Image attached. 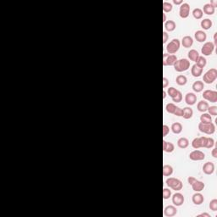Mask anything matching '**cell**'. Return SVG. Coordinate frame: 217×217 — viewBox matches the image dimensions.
<instances>
[{
    "label": "cell",
    "mask_w": 217,
    "mask_h": 217,
    "mask_svg": "<svg viewBox=\"0 0 217 217\" xmlns=\"http://www.w3.org/2000/svg\"><path fill=\"white\" fill-rule=\"evenodd\" d=\"M174 69L177 72H183L187 70L190 68V61L187 59H177L176 62L174 64Z\"/></svg>",
    "instance_id": "6da1fadb"
},
{
    "label": "cell",
    "mask_w": 217,
    "mask_h": 217,
    "mask_svg": "<svg viewBox=\"0 0 217 217\" xmlns=\"http://www.w3.org/2000/svg\"><path fill=\"white\" fill-rule=\"evenodd\" d=\"M166 183L170 188H171L175 191H180L183 187V184H182V181L177 178H175V177L167 178L166 181Z\"/></svg>",
    "instance_id": "7a4b0ae2"
},
{
    "label": "cell",
    "mask_w": 217,
    "mask_h": 217,
    "mask_svg": "<svg viewBox=\"0 0 217 217\" xmlns=\"http://www.w3.org/2000/svg\"><path fill=\"white\" fill-rule=\"evenodd\" d=\"M217 78V70L216 68H212L208 71H206L204 73V77H203V80L205 83L207 84H212L216 81Z\"/></svg>",
    "instance_id": "3957f363"
},
{
    "label": "cell",
    "mask_w": 217,
    "mask_h": 217,
    "mask_svg": "<svg viewBox=\"0 0 217 217\" xmlns=\"http://www.w3.org/2000/svg\"><path fill=\"white\" fill-rule=\"evenodd\" d=\"M198 129L201 132H204L205 134L208 135H212L216 132V126L212 122L209 124H203L200 122L198 124Z\"/></svg>",
    "instance_id": "277c9868"
},
{
    "label": "cell",
    "mask_w": 217,
    "mask_h": 217,
    "mask_svg": "<svg viewBox=\"0 0 217 217\" xmlns=\"http://www.w3.org/2000/svg\"><path fill=\"white\" fill-rule=\"evenodd\" d=\"M180 46H181L180 41L177 38H174L167 44L166 51L170 54H176V52L178 51L179 48H180Z\"/></svg>",
    "instance_id": "5b68a950"
},
{
    "label": "cell",
    "mask_w": 217,
    "mask_h": 217,
    "mask_svg": "<svg viewBox=\"0 0 217 217\" xmlns=\"http://www.w3.org/2000/svg\"><path fill=\"white\" fill-rule=\"evenodd\" d=\"M203 98L204 99L209 101L210 103H216L217 102V92L216 91H213V90H205L203 93Z\"/></svg>",
    "instance_id": "8992f818"
},
{
    "label": "cell",
    "mask_w": 217,
    "mask_h": 217,
    "mask_svg": "<svg viewBox=\"0 0 217 217\" xmlns=\"http://www.w3.org/2000/svg\"><path fill=\"white\" fill-rule=\"evenodd\" d=\"M177 57L175 54H163V65L164 66H172L176 62Z\"/></svg>",
    "instance_id": "52a82bcc"
},
{
    "label": "cell",
    "mask_w": 217,
    "mask_h": 217,
    "mask_svg": "<svg viewBox=\"0 0 217 217\" xmlns=\"http://www.w3.org/2000/svg\"><path fill=\"white\" fill-rule=\"evenodd\" d=\"M190 14V5L187 3H183L180 5L179 9V15L181 18L186 19L189 16Z\"/></svg>",
    "instance_id": "ba28073f"
},
{
    "label": "cell",
    "mask_w": 217,
    "mask_h": 217,
    "mask_svg": "<svg viewBox=\"0 0 217 217\" xmlns=\"http://www.w3.org/2000/svg\"><path fill=\"white\" fill-rule=\"evenodd\" d=\"M215 45L212 42H207L204 44V46L201 48V53L204 54V56H210L214 52Z\"/></svg>",
    "instance_id": "9c48e42d"
},
{
    "label": "cell",
    "mask_w": 217,
    "mask_h": 217,
    "mask_svg": "<svg viewBox=\"0 0 217 217\" xmlns=\"http://www.w3.org/2000/svg\"><path fill=\"white\" fill-rule=\"evenodd\" d=\"M189 159L193 161H200L205 159V154L200 150H194L189 154Z\"/></svg>",
    "instance_id": "30bf717a"
},
{
    "label": "cell",
    "mask_w": 217,
    "mask_h": 217,
    "mask_svg": "<svg viewBox=\"0 0 217 217\" xmlns=\"http://www.w3.org/2000/svg\"><path fill=\"white\" fill-rule=\"evenodd\" d=\"M185 198L181 192H176L172 196V203L175 206H182L184 204Z\"/></svg>",
    "instance_id": "8fae6325"
},
{
    "label": "cell",
    "mask_w": 217,
    "mask_h": 217,
    "mask_svg": "<svg viewBox=\"0 0 217 217\" xmlns=\"http://www.w3.org/2000/svg\"><path fill=\"white\" fill-rule=\"evenodd\" d=\"M176 214H177V210L176 207L174 205H168L164 210V215L167 217L175 216Z\"/></svg>",
    "instance_id": "7c38bea8"
},
{
    "label": "cell",
    "mask_w": 217,
    "mask_h": 217,
    "mask_svg": "<svg viewBox=\"0 0 217 217\" xmlns=\"http://www.w3.org/2000/svg\"><path fill=\"white\" fill-rule=\"evenodd\" d=\"M185 102L187 105H194L197 102V96L193 93H187L185 96Z\"/></svg>",
    "instance_id": "4fadbf2b"
},
{
    "label": "cell",
    "mask_w": 217,
    "mask_h": 217,
    "mask_svg": "<svg viewBox=\"0 0 217 217\" xmlns=\"http://www.w3.org/2000/svg\"><path fill=\"white\" fill-rule=\"evenodd\" d=\"M192 203L196 205H200L204 203V195L201 194L199 192H197L196 193H194L192 197Z\"/></svg>",
    "instance_id": "5bb4252c"
},
{
    "label": "cell",
    "mask_w": 217,
    "mask_h": 217,
    "mask_svg": "<svg viewBox=\"0 0 217 217\" xmlns=\"http://www.w3.org/2000/svg\"><path fill=\"white\" fill-rule=\"evenodd\" d=\"M215 171V165L212 162H206L203 166V171L206 175H211Z\"/></svg>",
    "instance_id": "9a60e30c"
},
{
    "label": "cell",
    "mask_w": 217,
    "mask_h": 217,
    "mask_svg": "<svg viewBox=\"0 0 217 217\" xmlns=\"http://www.w3.org/2000/svg\"><path fill=\"white\" fill-rule=\"evenodd\" d=\"M194 38H195V39L198 41V43H204V42L206 41V39H207V35H206V33L204 31L198 30V31L195 32Z\"/></svg>",
    "instance_id": "2e32d148"
},
{
    "label": "cell",
    "mask_w": 217,
    "mask_h": 217,
    "mask_svg": "<svg viewBox=\"0 0 217 217\" xmlns=\"http://www.w3.org/2000/svg\"><path fill=\"white\" fill-rule=\"evenodd\" d=\"M175 149V145L172 142H169L166 140H163V151L166 153H172Z\"/></svg>",
    "instance_id": "e0dca14e"
},
{
    "label": "cell",
    "mask_w": 217,
    "mask_h": 217,
    "mask_svg": "<svg viewBox=\"0 0 217 217\" xmlns=\"http://www.w3.org/2000/svg\"><path fill=\"white\" fill-rule=\"evenodd\" d=\"M182 44L185 48H189L193 44V39L190 36H185L182 40Z\"/></svg>",
    "instance_id": "ac0fdd59"
},
{
    "label": "cell",
    "mask_w": 217,
    "mask_h": 217,
    "mask_svg": "<svg viewBox=\"0 0 217 217\" xmlns=\"http://www.w3.org/2000/svg\"><path fill=\"white\" fill-rule=\"evenodd\" d=\"M192 190L195 192H201L204 190V183L203 182H200V181H198V180H196L192 184Z\"/></svg>",
    "instance_id": "d6986e66"
},
{
    "label": "cell",
    "mask_w": 217,
    "mask_h": 217,
    "mask_svg": "<svg viewBox=\"0 0 217 217\" xmlns=\"http://www.w3.org/2000/svg\"><path fill=\"white\" fill-rule=\"evenodd\" d=\"M191 73L192 75V77H199L202 75V73H203V68L199 67L196 64H193L191 68Z\"/></svg>",
    "instance_id": "ffe728a7"
},
{
    "label": "cell",
    "mask_w": 217,
    "mask_h": 217,
    "mask_svg": "<svg viewBox=\"0 0 217 217\" xmlns=\"http://www.w3.org/2000/svg\"><path fill=\"white\" fill-rule=\"evenodd\" d=\"M192 90L195 92V93H200L202 92L204 88V84L202 81H197L195 82H193L192 86Z\"/></svg>",
    "instance_id": "44dd1931"
},
{
    "label": "cell",
    "mask_w": 217,
    "mask_h": 217,
    "mask_svg": "<svg viewBox=\"0 0 217 217\" xmlns=\"http://www.w3.org/2000/svg\"><path fill=\"white\" fill-rule=\"evenodd\" d=\"M202 10H203V13L206 14L208 15H211V14H213L215 13L216 9L212 6L210 4H205L204 7H203V9Z\"/></svg>",
    "instance_id": "7402d4cb"
},
{
    "label": "cell",
    "mask_w": 217,
    "mask_h": 217,
    "mask_svg": "<svg viewBox=\"0 0 217 217\" xmlns=\"http://www.w3.org/2000/svg\"><path fill=\"white\" fill-rule=\"evenodd\" d=\"M164 26H165V28H166V30L167 32H173L176 29V22L174 20H166Z\"/></svg>",
    "instance_id": "603a6c76"
},
{
    "label": "cell",
    "mask_w": 217,
    "mask_h": 217,
    "mask_svg": "<svg viewBox=\"0 0 217 217\" xmlns=\"http://www.w3.org/2000/svg\"><path fill=\"white\" fill-rule=\"evenodd\" d=\"M209 103L207 102H205L204 100H201L198 103V105H197V108L199 112H202V113H204L205 111H207V109L209 108Z\"/></svg>",
    "instance_id": "cb8c5ba5"
},
{
    "label": "cell",
    "mask_w": 217,
    "mask_h": 217,
    "mask_svg": "<svg viewBox=\"0 0 217 217\" xmlns=\"http://www.w3.org/2000/svg\"><path fill=\"white\" fill-rule=\"evenodd\" d=\"M171 131L175 134H180L182 131V125L180 122H175L171 125Z\"/></svg>",
    "instance_id": "d4e9b609"
},
{
    "label": "cell",
    "mask_w": 217,
    "mask_h": 217,
    "mask_svg": "<svg viewBox=\"0 0 217 217\" xmlns=\"http://www.w3.org/2000/svg\"><path fill=\"white\" fill-rule=\"evenodd\" d=\"M183 111V114H182V117L186 119V120H188V119H191L192 117V115H193V110L192 108H191L190 107H186L182 109Z\"/></svg>",
    "instance_id": "484cf974"
},
{
    "label": "cell",
    "mask_w": 217,
    "mask_h": 217,
    "mask_svg": "<svg viewBox=\"0 0 217 217\" xmlns=\"http://www.w3.org/2000/svg\"><path fill=\"white\" fill-rule=\"evenodd\" d=\"M212 25H213L212 20L210 19H208V18L204 19L201 21V23H200V26H201V27L204 30H209V29H210Z\"/></svg>",
    "instance_id": "4316f807"
},
{
    "label": "cell",
    "mask_w": 217,
    "mask_h": 217,
    "mask_svg": "<svg viewBox=\"0 0 217 217\" xmlns=\"http://www.w3.org/2000/svg\"><path fill=\"white\" fill-rule=\"evenodd\" d=\"M177 145L180 148H187L189 145V141L187 137H181L177 141Z\"/></svg>",
    "instance_id": "83f0119b"
},
{
    "label": "cell",
    "mask_w": 217,
    "mask_h": 217,
    "mask_svg": "<svg viewBox=\"0 0 217 217\" xmlns=\"http://www.w3.org/2000/svg\"><path fill=\"white\" fill-rule=\"evenodd\" d=\"M200 122L203 124H209L212 122V117L208 113H203L200 116Z\"/></svg>",
    "instance_id": "f1b7e54d"
},
{
    "label": "cell",
    "mask_w": 217,
    "mask_h": 217,
    "mask_svg": "<svg viewBox=\"0 0 217 217\" xmlns=\"http://www.w3.org/2000/svg\"><path fill=\"white\" fill-rule=\"evenodd\" d=\"M187 56H188L190 60L196 62L197 59H198V57H199V54H198V52L197 51V50H195V49H191L190 51L188 52Z\"/></svg>",
    "instance_id": "f546056e"
},
{
    "label": "cell",
    "mask_w": 217,
    "mask_h": 217,
    "mask_svg": "<svg viewBox=\"0 0 217 217\" xmlns=\"http://www.w3.org/2000/svg\"><path fill=\"white\" fill-rule=\"evenodd\" d=\"M173 174L172 166L170 165L163 166V176H171Z\"/></svg>",
    "instance_id": "4dcf8cb0"
},
{
    "label": "cell",
    "mask_w": 217,
    "mask_h": 217,
    "mask_svg": "<svg viewBox=\"0 0 217 217\" xmlns=\"http://www.w3.org/2000/svg\"><path fill=\"white\" fill-rule=\"evenodd\" d=\"M192 14L193 17L197 20L201 19V18L203 17V15H204L203 10H202L201 9H199V8H196V9H194L192 10Z\"/></svg>",
    "instance_id": "1f68e13d"
},
{
    "label": "cell",
    "mask_w": 217,
    "mask_h": 217,
    "mask_svg": "<svg viewBox=\"0 0 217 217\" xmlns=\"http://www.w3.org/2000/svg\"><path fill=\"white\" fill-rule=\"evenodd\" d=\"M176 82L178 84L179 86H184L187 82V78L183 76V75H179L178 77H176Z\"/></svg>",
    "instance_id": "d6a6232c"
},
{
    "label": "cell",
    "mask_w": 217,
    "mask_h": 217,
    "mask_svg": "<svg viewBox=\"0 0 217 217\" xmlns=\"http://www.w3.org/2000/svg\"><path fill=\"white\" fill-rule=\"evenodd\" d=\"M176 107H177V106H176L175 103H169L166 104V109L169 114H172V115H174V112H175V110H176Z\"/></svg>",
    "instance_id": "836d02e7"
},
{
    "label": "cell",
    "mask_w": 217,
    "mask_h": 217,
    "mask_svg": "<svg viewBox=\"0 0 217 217\" xmlns=\"http://www.w3.org/2000/svg\"><path fill=\"white\" fill-rule=\"evenodd\" d=\"M206 64H207V60H206V59L204 56H199L198 59H197V61H196V64L198 65L199 67H201V68L205 67Z\"/></svg>",
    "instance_id": "e575fe53"
},
{
    "label": "cell",
    "mask_w": 217,
    "mask_h": 217,
    "mask_svg": "<svg viewBox=\"0 0 217 217\" xmlns=\"http://www.w3.org/2000/svg\"><path fill=\"white\" fill-rule=\"evenodd\" d=\"M173 6L172 4L169 2H164L163 3V11L165 13H168V12H171L172 10Z\"/></svg>",
    "instance_id": "d590c367"
},
{
    "label": "cell",
    "mask_w": 217,
    "mask_h": 217,
    "mask_svg": "<svg viewBox=\"0 0 217 217\" xmlns=\"http://www.w3.org/2000/svg\"><path fill=\"white\" fill-rule=\"evenodd\" d=\"M178 92H179V90H177L176 88H173V87H171V88H169L168 90H167V93H168V95L170 96L171 98H174L175 96L176 95V94L178 93Z\"/></svg>",
    "instance_id": "8d00e7d4"
},
{
    "label": "cell",
    "mask_w": 217,
    "mask_h": 217,
    "mask_svg": "<svg viewBox=\"0 0 217 217\" xmlns=\"http://www.w3.org/2000/svg\"><path fill=\"white\" fill-rule=\"evenodd\" d=\"M192 146L193 148L195 149H198L199 148H201V143H200V140H199V137H195L192 142Z\"/></svg>",
    "instance_id": "74e56055"
},
{
    "label": "cell",
    "mask_w": 217,
    "mask_h": 217,
    "mask_svg": "<svg viewBox=\"0 0 217 217\" xmlns=\"http://www.w3.org/2000/svg\"><path fill=\"white\" fill-rule=\"evenodd\" d=\"M215 145V140L212 138V137H207V140H206V144H205V148H213V146Z\"/></svg>",
    "instance_id": "f35d334b"
},
{
    "label": "cell",
    "mask_w": 217,
    "mask_h": 217,
    "mask_svg": "<svg viewBox=\"0 0 217 217\" xmlns=\"http://www.w3.org/2000/svg\"><path fill=\"white\" fill-rule=\"evenodd\" d=\"M171 191L169 188H164L163 189V198L168 199L171 198Z\"/></svg>",
    "instance_id": "ab89813d"
},
{
    "label": "cell",
    "mask_w": 217,
    "mask_h": 217,
    "mask_svg": "<svg viewBox=\"0 0 217 217\" xmlns=\"http://www.w3.org/2000/svg\"><path fill=\"white\" fill-rule=\"evenodd\" d=\"M210 209L212 211H216L217 210V199L214 198L212 199L210 203Z\"/></svg>",
    "instance_id": "60d3db41"
},
{
    "label": "cell",
    "mask_w": 217,
    "mask_h": 217,
    "mask_svg": "<svg viewBox=\"0 0 217 217\" xmlns=\"http://www.w3.org/2000/svg\"><path fill=\"white\" fill-rule=\"evenodd\" d=\"M208 114H210V115H214V116H216L217 115V106H210L208 108Z\"/></svg>",
    "instance_id": "b9f144b4"
},
{
    "label": "cell",
    "mask_w": 217,
    "mask_h": 217,
    "mask_svg": "<svg viewBox=\"0 0 217 217\" xmlns=\"http://www.w3.org/2000/svg\"><path fill=\"white\" fill-rule=\"evenodd\" d=\"M182 100V93L179 91L178 93L174 98H172V101L175 103H180Z\"/></svg>",
    "instance_id": "7bdbcfd3"
},
{
    "label": "cell",
    "mask_w": 217,
    "mask_h": 217,
    "mask_svg": "<svg viewBox=\"0 0 217 217\" xmlns=\"http://www.w3.org/2000/svg\"><path fill=\"white\" fill-rule=\"evenodd\" d=\"M163 137H166L168 133H169V132H170V127L167 126V125H163Z\"/></svg>",
    "instance_id": "ee69618b"
},
{
    "label": "cell",
    "mask_w": 217,
    "mask_h": 217,
    "mask_svg": "<svg viewBox=\"0 0 217 217\" xmlns=\"http://www.w3.org/2000/svg\"><path fill=\"white\" fill-rule=\"evenodd\" d=\"M182 114H183L182 108H181L180 107H176L175 112H174V115H176V116H182Z\"/></svg>",
    "instance_id": "f6af8a7d"
},
{
    "label": "cell",
    "mask_w": 217,
    "mask_h": 217,
    "mask_svg": "<svg viewBox=\"0 0 217 217\" xmlns=\"http://www.w3.org/2000/svg\"><path fill=\"white\" fill-rule=\"evenodd\" d=\"M199 140H200V143H201V148H205L207 137H199Z\"/></svg>",
    "instance_id": "bcb514c9"
},
{
    "label": "cell",
    "mask_w": 217,
    "mask_h": 217,
    "mask_svg": "<svg viewBox=\"0 0 217 217\" xmlns=\"http://www.w3.org/2000/svg\"><path fill=\"white\" fill-rule=\"evenodd\" d=\"M168 84H169V80L166 77H163V88H167Z\"/></svg>",
    "instance_id": "7dc6e473"
},
{
    "label": "cell",
    "mask_w": 217,
    "mask_h": 217,
    "mask_svg": "<svg viewBox=\"0 0 217 217\" xmlns=\"http://www.w3.org/2000/svg\"><path fill=\"white\" fill-rule=\"evenodd\" d=\"M168 38H169V36H168L167 32H163V43H166L168 41Z\"/></svg>",
    "instance_id": "c3c4849f"
},
{
    "label": "cell",
    "mask_w": 217,
    "mask_h": 217,
    "mask_svg": "<svg viewBox=\"0 0 217 217\" xmlns=\"http://www.w3.org/2000/svg\"><path fill=\"white\" fill-rule=\"evenodd\" d=\"M196 180H197V179L195 178V177H193V176H189V177L187 178V182H188V183H189L190 185H192Z\"/></svg>",
    "instance_id": "681fc988"
},
{
    "label": "cell",
    "mask_w": 217,
    "mask_h": 217,
    "mask_svg": "<svg viewBox=\"0 0 217 217\" xmlns=\"http://www.w3.org/2000/svg\"><path fill=\"white\" fill-rule=\"evenodd\" d=\"M211 153H212V156H213L214 158H216V159L217 158V148H213V150H212Z\"/></svg>",
    "instance_id": "f907efd6"
},
{
    "label": "cell",
    "mask_w": 217,
    "mask_h": 217,
    "mask_svg": "<svg viewBox=\"0 0 217 217\" xmlns=\"http://www.w3.org/2000/svg\"><path fill=\"white\" fill-rule=\"evenodd\" d=\"M173 4L176 5H181L182 4H183V2L182 0H173Z\"/></svg>",
    "instance_id": "816d5d0a"
},
{
    "label": "cell",
    "mask_w": 217,
    "mask_h": 217,
    "mask_svg": "<svg viewBox=\"0 0 217 217\" xmlns=\"http://www.w3.org/2000/svg\"><path fill=\"white\" fill-rule=\"evenodd\" d=\"M210 4L216 9V7H217V1H216V0H212L210 2Z\"/></svg>",
    "instance_id": "f5cc1de1"
},
{
    "label": "cell",
    "mask_w": 217,
    "mask_h": 217,
    "mask_svg": "<svg viewBox=\"0 0 217 217\" xmlns=\"http://www.w3.org/2000/svg\"><path fill=\"white\" fill-rule=\"evenodd\" d=\"M198 216H206V217H210V215L208 214V213H203V214H200L198 215Z\"/></svg>",
    "instance_id": "db71d44e"
},
{
    "label": "cell",
    "mask_w": 217,
    "mask_h": 217,
    "mask_svg": "<svg viewBox=\"0 0 217 217\" xmlns=\"http://www.w3.org/2000/svg\"><path fill=\"white\" fill-rule=\"evenodd\" d=\"M216 36H217V33H216H216L214 34V45H216L217 44Z\"/></svg>",
    "instance_id": "11a10c76"
},
{
    "label": "cell",
    "mask_w": 217,
    "mask_h": 217,
    "mask_svg": "<svg viewBox=\"0 0 217 217\" xmlns=\"http://www.w3.org/2000/svg\"><path fill=\"white\" fill-rule=\"evenodd\" d=\"M166 14H163V22H166Z\"/></svg>",
    "instance_id": "9f6ffc18"
},
{
    "label": "cell",
    "mask_w": 217,
    "mask_h": 217,
    "mask_svg": "<svg viewBox=\"0 0 217 217\" xmlns=\"http://www.w3.org/2000/svg\"><path fill=\"white\" fill-rule=\"evenodd\" d=\"M166 98V91H163V99H165Z\"/></svg>",
    "instance_id": "6f0895ef"
}]
</instances>
